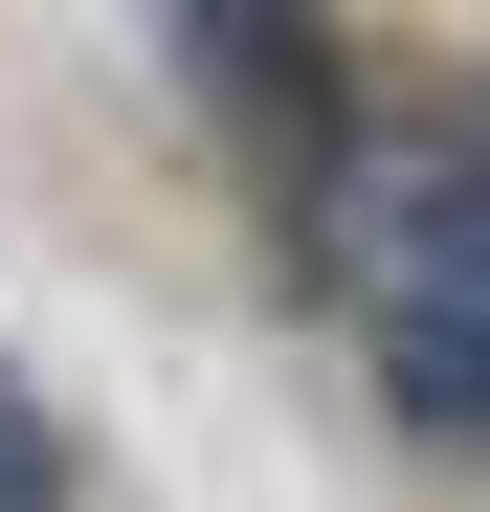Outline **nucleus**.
<instances>
[{"mask_svg":"<svg viewBox=\"0 0 490 512\" xmlns=\"http://www.w3.org/2000/svg\"><path fill=\"white\" fill-rule=\"evenodd\" d=\"M335 290L357 357L401 379V423H490V134H424L335 201Z\"/></svg>","mask_w":490,"mask_h":512,"instance_id":"1","label":"nucleus"},{"mask_svg":"<svg viewBox=\"0 0 490 512\" xmlns=\"http://www.w3.org/2000/svg\"><path fill=\"white\" fill-rule=\"evenodd\" d=\"M156 45H179L201 90L268 134V156H312V179H335V23H268V0H179Z\"/></svg>","mask_w":490,"mask_h":512,"instance_id":"2","label":"nucleus"},{"mask_svg":"<svg viewBox=\"0 0 490 512\" xmlns=\"http://www.w3.org/2000/svg\"><path fill=\"white\" fill-rule=\"evenodd\" d=\"M0 512H67V423H45L23 357H0Z\"/></svg>","mask_w":490,"mask_h":512,"instance_id":"3","label":"nucleus"}]
</instances>
